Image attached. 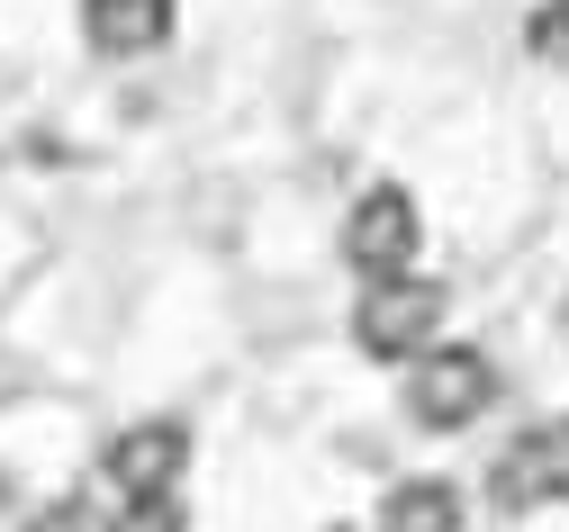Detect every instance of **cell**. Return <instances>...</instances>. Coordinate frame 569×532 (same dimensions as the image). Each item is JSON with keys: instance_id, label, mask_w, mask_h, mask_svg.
<instances>
[{"instance_id": "5", "label": "cell", "mask_w": 569, "mask_h": 532, "mask_svg": "<svg viewBox=\"0 0 569 532\" xmlns=\"http://www.w3.org/2000/svg\"><path fill=\"white\" fill-rule=\"evenodd\" d=\"M569 496V433H525L488 461V505L497 514H525V505H551Z\"/></svg>"}, {"instance_id": "7", "label": "cell", "mask_w": 569, "mask_h": 532, "mask_svg": "<svg viewBox=\"0 0 569 532\" xmlns=\"http://www.w3.org/2000/svg\"><path fill=\"white\" fill-rule=\"evenodd\" d=\"M371 532H461V488L452 479H398L389 496H380V523Z\"/></svg>"}, {"instance_id": "2", "label": "cell", "mask_w": 569, "mask_h": 532, "mask_svg": "<svg viewBox=\"0 0 569 532\" xmlns=\"http://www.w3.org/2000/svg\"><path fill=\"white\" fill-rule=\"evenodd\" d=\"M416 253H425V208H416V190L371 181L362 199H352V217H343V262H352V280H362V289L416 280Z\"/></svg>"}, {"instance_id": "1", "label": "cell", "mask_w": 569, "mask_h": 532, "mask_svg": "<svg viewBox=\"0 0 569 532\" xmlns=\"http://www.w3.org/2000/svg\"><path fill=\"white\" fill-rule=\"evenodd\" d=\"M398 406H407L416 433H461V424H479V415L497 406V361H488L479 343H425V352L407 361Z\"/></svg>"}, {"instance_id": "4", "label": "cell", "mask_w": 569, "mask_h": 532, "mask_svg": "<svg viewBox=\"0 0 569 532\" xmlns=\"http://www.w3.org/2000/svg\"><path fill=\"white\" fill-rule=\"evenodd\" d=\"M443 308L452 298L435 280H380V289H362V308H352V343H362L371 361H416L443 334Z\"/></svg>"}, {"instance_id": "9", "label": "cell", "mask_w": 569, "mask_h": 532, "mask_svg": "<svg viewBox=\"0 0 569 532\" xmlns=\"http://www.w3.org/2000/svg\"><path fill=\"white\" fill-rule=\"evenodd\" d=\"M525 46H533L542 63H560V72H569V0H542L533 28H525Z\"/></svg>"}, {"instance_id": "6", "label": "cell", "mask_w": 569, "mask_h": 532, "mask_svg": "<svg viewBox=\"0 0 569 532\" xmlns=\"http://www.w3.org/2000/svg\"><path fill=\"white\" fill-rule=\"evenodd\" d=\"M172 28H181L172 0H82V37H91V54H109V63L163 54Z\"/></svg>"}, {"instance_id": "8", "label": "cell", "mask_w": 569, "mask_h": 532, "mask_svg": "<svg viewBox=\"0 0 569 532\" xmlns=\"http://www.w3.org/2000/svg\"><path fill=\"white\" fill-rule=\"evenodd\" d=\"M28 532H118V523H109L91 496H54V505H37V523H28Z\"/></svg>"}, {"instance_id": "3", "label": "cell", "mask_w": 569, "mask_h": 532, "mask_svg": "<svg viewBox=\"0 0 569 532\" xmlns=\"http://www.w3.org/2000/svg\"><path fill=\"white\" fill-rule=\"evenodd\" d=\"M100 479L127 496V514H136V505H172L181 479H190V424H181V415H146V424L109 433Z\"/></svg>"}]
</instances>
